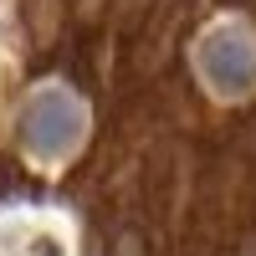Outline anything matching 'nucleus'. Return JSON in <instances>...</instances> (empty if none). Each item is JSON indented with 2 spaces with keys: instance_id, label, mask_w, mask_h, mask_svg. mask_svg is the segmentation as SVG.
Wrapping results in <instances>:
<instances>
[{
  "instance_id": "f257e3e1",
  "label": "nucleus",
  "mask_w": 256,
  "mask_h": 256,
  "mask_svg": "<svg viewBox=\"0 0 256 256\" xmlns=\"http://www.w3.org/2000/svg\"><path fill=\"white\" fill-rule=\"evenodd\" d=\"M195 72L216 98H251L256 92V36L236 20H220L195 41Z\"/></svg>"
},
{
  "instance_id": "f03ea898",
  "label": "nucleus",
  "mask_w": 256,
  "mask_h": 256,
  "mask_svg": "<svg viewBox=\"0 0 256 256\" xmlns=\"http://www.w3.org/2000/svg\"><path fill=\"white\" fill-rule=\"evenodd\" d=\"M82 128H88V113L67 88H41L26 102V118H20V138H26L31 154L41 159H62L82 144Z\"/></svg>"
}]
</instances>
